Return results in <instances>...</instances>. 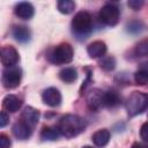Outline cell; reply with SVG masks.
Instances as JSON below:
<instances>
[{
	"label": "cell",
	"mask_w": 148,
	"mask_h": 148,
	"mask_svg": "<svg viewBox=\"0 0 148 148\" xmlns=\"http://www.w3.org/2000/svg\"><path fill=\"white\" fill-rule=\"evenodd\" d=\"M134 80L136 82V84L143 86L148 83V72L143 71V69H139L135 74H134Z\"/></svg>",
	"instance_id": "obj_22"
},
{
	"label": "cell",
	"mask_w": 148,
	"mask_h": 148,
	"mask_svg": "<svg viewBox=\"0 0 148 148\" xmlns=\"http://www.w3.org/2000/svg\"><path fill=\"white\" fill-rule=\"evenodd\" d=\"M2 104H3V108L9 111V112H16L21 105H22V102L20 98H17L16 96L14 95H7L3 101H2Z\"/></svg>",
	"instance_id": "obj_15"
},
{
	"label": "cell",
	"mask_w": 148,
	"mask_h": 148,
	"mask_svg": "<svg viewBox=\"0 0 148 148\" xmlns=\"http://www.w3.org/2000/svg\"><path fill=\"white\" fill-rule=\"evenodd\" d=\"M86 125L87 124L83 118L76 114H66L60 118L57 127L61 135H65L66 138H73L84 131Z\"/></svg>",
	"instance_id": "obj_1"
},
{
	"label": "cell",
	"mask_w": 148,
	"mask_h": 148,
	"mask_svg": "<svg viewBox=\"0 0 148 148\" xmlns=\"http://www.w3.org/2000/svg\"><path fill=\"white\" fill-rule=\"evenodd\" d=\"M43 102L49 106H58L61 103V94L57 88H47L42 95Z\"/></svg>",
	"instance_id": "obj_8"
},
{
	"label": "cell",
	"mask_w": 148,
	"mask_h": 148,
	"mask_svg": "<svg viewBox=\"0 0 148 148\" xmlns=\"http://www.w3.org/2000/svg\"><path fill=\"white\" fill-rule=\"evenodd\" d=\"M12 34H13L14 38L20 43H27L31 38V32H30L29 28L25 25H14Z\"/></svg>",
	"instance_id": "obj_13"
},
{
	"label": "cell",
	"mask_w": 148,
	"mask_h": 148,
	"mask_svg": "<svg viewBox=\"0 0 148 148\" xmlns=\"http://www.w3.org/2000/svg\"><path fill=\"white\" fill-rule=\"evenodd\" d=\"M140 138L143 141H148V121L142 124V126L140 128Z\"/></svg>",
	"instance_id": "obj_25"
},
{
	"label": "cell",
	"mask_w": 148,
	"mask_h": 148,
	"mask_svg": "<svg viewBox=\"0 0 148 148\" xmlns=\"http://www.w3.org/2000/svg\"><path fill=\"white\" fill-rule=\"evenodd\" d=\"M32 127L30 125H28L25 121L23 120H20V121H16L14 125H13V134L20 139V140H25L28 138H30L31 133H32Z\"/></svg>",
	"instance_id": "obj_9"
},
{
	"label": "cell",
	"mask_w": 148,
	"mask_h": 148,
	"mask_svg": "<svg viewBox=\"0 0 148 148\" xmlns=\"http://www.w3.org/2000/svg\"><path fill=\"white\" fill-rule=\"evenodd\" d=\"M59 77L66 82V83H71V82H74L77 77V73H76V69L73 68V67H67V68H64L62 71H60L59 73Z\"/></svg>",
	"instance_id": "obj_18"
},
{
	"label": "cell",
	"mask_w": 148,
	"mask_h": 148,
	"mask_svg": "<svg viewBox=\"0 0 148 148\" xmlns=\"http://www.w3.org/2000/svg\"><path fill=\"white\" fill-rule=\"evenodd\" d=\"M143 29V24L140 21H132L127 24V31L131 34H138Z\"/></svg>",
	"instance_id": "obj_24"
},
{
	"label": "cell",
	"mask_w": 148,
	"mask_h": 148,
	"mask_svg": "<svg viewBox=\"0 0 148 148\" xmlns=\"http://www.w3.org/2000/svg\"><path fill=\"white\" fill-rule=\"evenodd\" d=\"M92 21L91 16L87 12H79L72 20V29L76 35L86 36L91 31Z\"/></svg>",
	"instance_id": "obj_3"
},
{
	"label": "cell",
	"mask_w": 148,
	"mask_h": 148,
	"mask_svg": "<svg viewBox=\"0 0 148 148\" xmlns=\"http://www.w3.org/2000/svg\"><path fill=\"white\" fill-rule=\"evenodd\" d=\"M99 66L104 71H112L116 67V60L112 57H106V58L102 59V61L99 62Z\"/></svg>",
	"instance_id": "obj_23"
},
{
	"label": "cell",
	"mask_w": 148,
	"mask_h": 148,
	"mask_svg": "<svg viewBox=\"0 0 148 148\" xmlns=\"http://www.w3.org/2000/svg\"><path fill=\"white\" fill-rule=\"evenodd\" d=\"M135 54L138 57H146L148 56V39L141 40L135 46Z\"/></svg>",
	"instance_id": "obj_21"
},
{
	"label": "cell",
	"mask_w": 148,
	"mask_h": 148,
	"mask_svg": "<svg viewBox=\"0 0 148 148\" xmlns=\"http://www.w3.org/2000/svg\"><path fill=\"white\" fill-rule=\"evenodd\" d=\"M58 10L62 14H71L75 9V2L72 0H60L57 3Z\"/></svg>",
	"instance_id": "obj_20"
},
{
	"label": "cell",
	"mask_w": 148,
	"mask_h": 148,
	"mask_svg": "<svg viewBox=\"0 0 148 148\" xmlns=\"http://www.w3.org/2000/svg\"><path fill=\"white\" fill-rule=\"evenodd\" d=\"M20 57L15 47L13 46H3L1 49V62L5 67H13L17 64Z\"/></svg>",
	"instance_id": "obj_7"
},
{
	"label": "cell",
	"mask_w": 148,
	"mask_h": 148,
	"mask_svg": "<svg viewBox=\"0 0 148 148\" xmlns=\"http://www.w3.org/2000/svg\"><path fill=\"white\" fill-rule=\"evenodd\" d=\"M87 52L90 58H99L103 57L106 52V45L102 40H95L90 43L87 47Z\"/></svg>",
	"instance_id": "obj_11"
},
{
	"label": "cell",
	"mask_w": 148,
	"mask_h": 148,
	"mask_svg": "<svg viewBox=\"0 0 148 148\" xmlns=\"http://www.w3.org/2000/svg\"><path fill=\"white\" fill-rule=\"evenodd\" d=\"M34 6L30 2H20L15 6V14L23 20H29L34 16Z\"/></svg>",
	"instance_id": "obj_12"
},
{
	"label": "cell",
	"mask_w": 148,
	"mask_h": 148,
	"mask_svg": "<svg viewBox=\"0 0 148 148\" xmlns=\"http://www.w3.org/2000/svg\"><path fill=\"white\" fill-rule=\"evenodd\" d=\"M132 148H145L143 146H141L140 143H138V142H135L133 146H132Z\"/></svg>",
	"instance_id": "obj_30"
},
{
	"label": "cell",
	"mask_w": 148,
	"mask_h": 148,
	"mask_svg": "<svg viewBox=\"0 0 148 148\" xmlns=\"http://www.w3.org/2000/svg\"><path fill=\"white\" fill-rule=\"evenodd\" d=\"M120 102L119 99V96L116 91H112V90H109V91H105L104 92V96H103V106H108V108H113L116 105H118Z\"/></svg>",
	"instance_id": "obj_17"
},
{
	"label": "cell",
	"mask_w": 148,
	"mask_h": 148,
	"mask_svg": "<svg viewBox=\"0 0 148 148\" xmlns=\"http://www.w3.org/2000/svg\"><path fill=\"white\" fill-rule=\"evenodd\" d=\"M9 147H10V140L5 134H1L0 135V148H9Z\"/></svg>",
	"instance_id": "obj_27"
},
{
	"label": "cell",
	"mask_w": 148,
	"mask_h": 148,
	"mask_svg": "<svg viewBox=\"0 0 148 148\" xmlns=\"http://www.w3.org/2000/svg\"><path fill=\"white\" fill-rule=\"evenodd\" d=\"M103 96H104V91H101L98 89L91 90L87 97L89 108L91 110H98L99 108H102L103 106Z\"/></svg>",
	"instance_id": "obj_10"
},
{
	"label": "cell",
	"mask_w": 148,
	"mask_h": 148,
	"mask_svg": "<svg viewBox=\"0 0 148 148\" xmlns=\"http://www.w3.org/2000/svg\"><path fill=\"white\" fill-rule=\"evenodd\" d=\"M127 5H128L132 9L139 10V9L143 6V1H142V0H130V1L127 2Z\"/></svg>",
	"instance_id": "obj_26"
},
{
	"label": "cell",
	"mask_w": 148,
	"mask_h": 148,
	"mask_svg": "<svg viewBox=\"0 0 148 148\" xmlns=\"http://www.w3.org/2000/svg\"><path fill=\"white\" fill-rule=\"evenodd\" d=\"M83 148H92V147H90V146H84Z\"/></svg>",
	"instance_id": "obj_31"
},
{
	"label": "cell",
	"mask_w": 148,
	"mask_h": 148,
	"mask_svg": "<svg viewBox=\"0 0 148 148\" xmlns=\"http://www.w3.org/2000/svg\"><path fill=\"white\" fill-rule=\"evenodd\" d=\"M8 121H9L8 114H7L5 111H2V112L0 113V127H5V126L8 124Z\"/></svg>",
	"instance_id": "obj_28"
},
{
	"label": "cell",
	"mask_w": 148,
	"mask_h": 148,
	"mask_svg": "<svg viewBox=\"0 0 148 148\" xmlns=\"http://www.w3.org/2000/svg\"><path fill=\"white\" fill-rule=\"evenodd\" d=\"M148 106V94L141 91L132 92L126 101V110L128 116L134 117L143 112Z\"/></svg>",
	"instance_id": "obj_2"
},
{
	"label": "cell",
	"mask_w": 148,
	"mask_h": 148,
	"mask_svg": "<svg viewBox=\"0 0 148 148\" xmlns=\"http://www.w3.org/2000/svg\"><path fill=\"white\" fill-rule=\"evenodd\" d=\"M22 120L25 121L28 125L34 127L39 120V112L38 110L34 109L32 106H27L22 112Z\"/></svg>",
	"instance_id": "obj_14"
},
{
	"label": "cell",
	"mask_w": 148,
	"mask_h": 148,
	"mask_svg": "<svg viewBox=\"0 0 148 148\" xmlns=\"http://www.w3.org/2000/svg\"><path fill=\"white\" fill-rule=\"evenodd\" d=\"M21 77H22V72L20 68L17 67H9L7 69L3 71L2 74V83L6 88H16L20 82H21Z\"/></svg>",
	"instance_id": "obj_6"
},
{
	"label": "cell",
	"mask_w": 148,
	"mask_h": 148,
	"mask_svg": "<svg viewBox=\"0 0 148 148\" xmlns=\"http://www.w3.org/2000/svg\"><path fill=\"white\" fill-rule=\"evenodd\" d=\"M98 17H99V21L106 25H110V27L116 25L119 20V9L117 6L112 3H108L103 6L102 9L99 10Z\"/></svg>",
	"instance_id": "obj_5"
},
{
	"label": "cell",
	"mask_w": 148,
	"mask_h": 148,
	"mask_svg": "<svg viewBox=\"0 0 148 148\" xmlns=\"http://www.w3.org/2000/svg\"><path fill=\"white\" fill-rule=\"evenodd\" d=\"M92 142L98 147H104L110 140V133L108 130H98L92 135Z\"/></svg>",
	"instance_id": "obj_16"
},
{
	"label": "cell",
	"mask_w": 148,
	"mask_h": 148,
	"mask_svg": "<svg viewBox=\"0 0 148 148\" xmlns=\"http://www.w3.org/2000/svg\"><path fill=\"white\" fill-rule=\"evenodd\" d=\"M141 65H142V66H141V69L148 72V62H143V64H141Z\"/></svg>",
	"instance_id": "obj_29"
},
{
	"label": "cell",
	"mask_w": 148,
	"mask_h": 148,
	"mask_svg": "<svg viewBox=\"0 0 148 148\" xmlns=\"http://www.w3.org/2000/svg\"><path fill=\"white\" fill-rule=\"evenodd\" d=\"M74 56L73 49L68 43H61L58 45L53 51L50 53L49 59L51 62L56 65H62V64H68L72 61Z\"/></svg>",
	"instance_id": "obj_4"
},
{
	"label": "cell",
	"mask_w": 148,
	"mask_h": 148,
	"mask_svg": "<svg viewBox=\"0 0 148 148\" xmlns=\"http://www.w3.org/2000/svg\"><path fill=\"white\" fill-rule=\"evenodd\" d=\"M61 135L58 127H44L40 132V138L43 140H57Z\"/></svg>",
	"instance_id": "obj_19"
}]
</instances>
